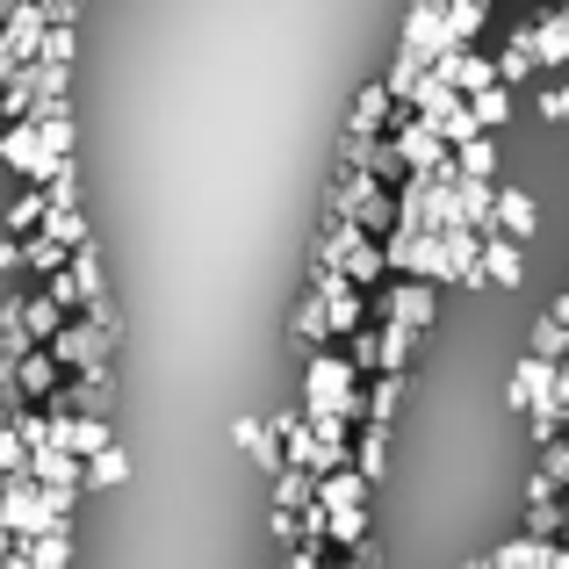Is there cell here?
<instances>
[{
	"label": "cell",
	"mask_w": 569,
	"mask_h": 569,
	"mask_svg": "<svg viewBox=\"0 0 569 569\" xmlns=\"http://www.w3.org/2000/svg\"><path fill=\"white\" fill-rule=\"evenodd\" d=\"M72 498L80 490H43L37 476H8V490H0V533L8 541H37V533L72 519Z\"/></svg>",
	"instance_id": "obj_1"
},
{
	"label": "cell",
	"mask_w": 569,
	"mask_h": 569,
	"mask_svg": "<svg viewBox=\"0 0 569 569\" xmlns=\"http://www.w3.org/2000/svg\"><path fill=\"white\" fill-rule=\"evenodd\" d=\"M303 411L310 418H325V411H339V418H353V426H368V389H361V368L347 361V353H310V368H303Z\"/></svg>",
	"instance_id": "obj_2"
},
{
	"label": "cell",
	"mask_w": 569,
	"mask_h": 569,
	"mask_svg": "<svg viewBox=\"0 0 569 569\" xmlns=\"http://www.w3.org/2000/svg\"><path fill=\"white\" fill-rule=\"evenodd\" d=\"M109 353H116V318H87V310H72V318L58 325V339H51V361L66 368V376L109 368Z\"/></svg>",
	"instance_id": "obj_3"
},
{
	"label": "cell",
	"mask_w": 569,
	"mask_h": 569,
	"mask_svg": "<svg viewBox=\"0 0 569 569\" xmlns=\"http://www.w3.org/2000/svg\"><path fill=\"white\" fill-rule=\"evenodd\" d=\"M0 167H8L14 181H37V188H43V181H51L58 167H66V159H51V152H43L37 123L22 116V123H8V130H0Z\"/></svg>",
	"instance_id": "obj_4"
},
{
	"label": "cell",
	"mask_w": 569,
	"mask_h": 569,
	"mask_svg": "<svg viewBox=\"0 0 569 569\" xmlns=\"http://www.w3.org/2000/svg\"><path fill=\"white\" fill-rule=\"evenodd\" d=\"M376 318L382 325H403V332H432V281H382L376 296Z\"/></svg>",
	"instance_id": "obj_5"
},
{
	"label": "cell",
	"mask_w": 569,
	"mask_h": 569,
	"mask_svg": "<svg viewBox=\"0 0 569 569\" xmlns=\"http://www.w3.org/2000/svg\"><path fill=\"white\" fill-rule=\"evenodd\" d=\"M389 138H397V159H403V167H411V173H440L447 159H455V144H447V138H440V130H432V123H426V116H418V109L403 116V123L389 130Z\"/></svg>",
	"instance_id": "obj_6"
},
{
	"label": "cell",
	"mask_w": 569,
	"mask_h": 569,
	"mask_svg": "<svg viewBox=\"0 0 569 569\" xmlns=\"http://www.w3.org/2000/svg\"><path fill=\"white\" fill-rule=\"evenodd\" d=\"M512 37L533 51V66H541V72H569V14L562 8H548L541 22H519Z\"/></svg>",
	"instance_id": "obj_7"
},
{
	"label": "cell",
	"mask_w": 569,
	"mask_h": 569,
	"mask_svg": "<svg viewBox=\"0 0 569 569\" xmlns=\"http://www.w3.org/2000/svg\"><path fill=\"white\" fill-rule=\"evenodd\" d=\"M403 51H418V58L461 51L455 29H447V8H426V0H411V14H403Z\"/></svg>",
	"instance_id": "obj_8"
},
{
	"label": "cell",
	"mask_w": 569,
	"mask_h": 569,
	"mask_svg": "<svg viewBox=\"0 0 569 569\" xmlns=\"http://www.w3.org/2000/svg\"><path fill=\"white\" fill-rule=\"evenodd\" d=\"M58 389H66V368L51 361V347H29L22 361H14V397L22 403H51Z\"/></svg>",
	"instance_id": "obj_9"
},
{
	"label": "cell",
	"mask_w": 569,
	"mask_h": 569,
	"mask_svg": "<svg viewBox=\"0 0 569 569\" xmlns=\"http://www.w3.org/2000/svg\"><path fill=\"white\" fill-rule=\"evenodd\" d=\"M519 281H527V246H519V238H505V231H490L483 238V289H505V296H512Z\"/></svg>",
	"instance_id": "obj_10"
},
{
	"label": "cell",
	"mask_w": 569,
	"mask_h": 569,
	"mask_svg": "<svg viewBox=\"0 0 569 569\" xmlns=\"http://www.w3.org/2000/svg\"><path fill=\"white\" fill-rule=\"evenodd\" d=\"M556 382H562V361H541V353H527V361L512 368V382H505V403H512V411H533V403H541Z\"/></svg>",
	"instance_id": "obj_11"
},
{
	"label": "cell",
	"mask_w": 569,
	"mask_h": 569,
	"mask_svg": "<svg viewBox=\"0 0 569 569\" xmlns=\"http://www.w3.org/2000/svg\"><path fill=\"white\" fill-rule=\"evenodd\" d=\"M432 72H440V80L455 87V94H476V87H490V80H498V58H483V51H469V43H461V51L432 58Z\"/></svg>",
	"instance_id": "obj_12"
},
{
	"label": "cell",
	"mask_w": 569,
	"mask_h": 569,
	"mask_svg": "<svg viewBox=\"0 0 569 569\" xmlns=\"http://www.w3.org/2000/svg\"><path fill=\"white\" fill-rule=\"evenodd\" d=\"M490 231H505V238H519V246H527V238L541 231V209H533V194H527V188H498V202H490Z\"/></svg>",
	"instance_id": "obj_13"
},
{
	"label": "cell",
	"mask_w": 569,
	"mask_h": 569,
	"mask_svg": "<svg viewBox=\"0 0 569 569\" xmlns=\"http://www.w3.org/2000/svg\"><path fill=\"white\" fill-rule=\"evenodd\" d=\"M231 440L246 447V455L260 461L267 476H281V469H289V455H281V432H274V426H260V418H238V426H231Z\"/></svg>",
	"instance_id": "obj_14"
},
{
	"label": "cell",
	"mask_w": 569,
	"mask_h": 569,
	"mask_svg": "<svg viewBox=\"0 0 569 569\" xmlns=\"http://www.w3.org/2000/svg\"><path fill=\"white\" fill-rule=\"evenodd\" d=\"M347 281L353 289H382L389 281V252H382V238H353V252H347Z\"/></svg>",
	"instance_id": "obj_15"
},
{
	"label": "cell",
	"mask_w": 569,
	"mask_h": 569,
	"mask_svg": "<svg viewBox=\"0 0 569 569\" xmlns=\"http://www.w3.org/2000/svg\"><path fill=\"white\" fill-rule=\"evenodd\" d=\"M490 569H556V541H533V533L498 541V548H490Z\"/></svg>",
	"instance_id": "obj_16"
},
{
	"label": "cell",
	"mask_w": 569,
	"mask_h": 569,
	"mask_svg": "<svg viewBox=\"0 0 569 569\" xmlns=\"http://www.w3.org/2000/svg\"><path fill=\"white\" fill-rule=\"evenodd\" d=\"M66 318H72V310L58 303L51 289H43V296H22V332L37 339V347H51V339H58V325H66Z\"/></svg>",
	"instance_id": "obj_17"
},
{
	"label": "cell",
	"mask_w": 569,
	"mask_h": 569,
	"mask_svg": "<svg viewBox=\"0 0 569 569\" xmlns=\"http://www.w3.org/2000/svg\"><path fill=\"white\" fill-rule=\"evenodd\" d=\"M43 209H51V194H43L37 181H22V194H14L8 217H0V223H8V238H37L43 231Z\"/></svg>",
	"instance_id": "obj_18"
},
{
	"label": "cell",
	"mask_w": 569,
	"mask_h": 569,
	"mask_svg": "<svg viewBox=\"0 0 569 569\" xmlns=\"http://www.w3.org/2000/svg\"><path fill=\"white\" fill-rule=\"evenodd\" d=\"M455 167L469 181H498V130H476L469 144H455Z\"/></svg>",
	"instance_id": "obj_19"
},
{
	"label": "cell",
	"mask_w": 569,
	"mask_h": 569,
	"mask_svg": "<svg viewBox=\"0 0 569 569\" xmlns=\"http://www.w3.org/2000/svg\"><path fill=\"white\" fill-rule=\"evenodd\" d=\"M389 116H397V94H389V80H376V87H361V101H353L347 130H368V138H376Z\"/></svg>",
	"instance_id": "obj_20"
},
{
	"label": "cell",
	"mask_w": 569,
	"mask_h": 569,
	"mask_svg": "<svg viewBox=\"0 0 569 569\" xmlns=\"http://www.w3.org/2000/svg\"><path fill=\"white\" fill-rule=\"evenodd\" d=\"M426 123H432V130H440V138H447V144H469V138H476V130H483V123H476V109H469V94H455V101H440V109H432V116H426Z\"/></svg>",
	"instance_id": "obj_21"
},
{
	"label": "cell",
	"mask_w": 569,
	"mask_h": 569,
	"mask_svg": "<svg viewBox=\"0 0 569 569\" xmlns=\"http://www.w3.org/2000/svg\"><path fill=\"white\" fill-rule=\"evenodd\" d=\"M353 469H361L368 483L389 476V426H361V440H353Z\"/></svg>",
	"instance_id": "obj_22"
},
{
	"label": "cell",
	"mask_w": 569,
	"mask_h": 569,
	"mask_svg": "<svg viewBox=\"0 0 569 569\" xmlns=\"http://www.w3.org/2000/svg\"><path fill=\"white\" fill-rule=\"evenodd\" d=\"M43 238H58V246H94V238H87V217H80V202H51L43 209Z\"/></svg>",
	"instance_id": "obj_23"
},
{
	"label": "cell",
	"mask_w": 569,
	"mask_h": 569,
	"mask_svg": "<svg viewBox=\"0 0 569 569\" xmlns=\"http://www.w3.org/2000/svg\"><path fill=\"white\" fill-rule=\"evenodd\" d=\"M469 109H476V123H483V130H505V123H512V87H505V80L476 87V94H469Z\"/></svg>",
	"instance_id": "obj_24"
},
{
	"label": "cell",
	"mask_w": 569,
	"mask_h": 569,
	"mask_svg": "<svg viewBox=\"0 0 569 569\" xmlns=\"http://www.w3.org/2000/svg\"><path fill=\"white\" fill-rule=\"evenodd\" d=\"M274 505H281V512H303V505H318V476L289 461V469L274 476Z\"/></svg>",
	"instance_id": "obj_25"
},
{
	"label": "cell",
	"mask_w": 569,
	"mask_h": 569,
	"mask_svg": "<svg viewBox=\"0 0 569 569\" xmlns=\"http://www.w3.org/2000/svg\"><path fill=\"white\" fill-rule=\"evenodd\" d=\"M29 562L37 569H72V519L51 527V533H37V541H29Z\"/></svg>",
	"instance_id": "obj_26"
},
{
	"label": "cell",
	"mask_w": 569,
	"mask_h": 569,
	"mask_svg": "<svg viewBox=\"0 0 569 569\" xmlns=\"http://www.w3.org/2000/svg\"><path fill=\"white\" fill-rule=\"evenodd\" d=\"M66 260H72V252L58 246V238H43V231H37V238H22V274H43V281H51Z\"/></svg>",
	"instance_id": "obj_27"
},
{
	"label": "cell",
	"mask_w": 569,
	"mask_h": 569,
	"mask_svg": "<svg viewBox=\"0 0 569 569\" xmlns=\"http://www.w3.org/2000/svg\"><path fill=\"white\" fill-rule=\"evenodd\" d=\"M332 548H361L368 541V505H332V527H325Z\"/></svg>",
	"instance_id": "obj_28"
},
{
	"label": "cell",
	"mask_w": 569,
	"mask_h": 569,
	"mask_svg": "<svg viewBox=\"0 0 569 569\" xmlns=\"http://www.w3.org/2000/svg\"><path fill=\"white\" fill-rule=\"evenodd\" d=\"M490 22V0H447V29H455V43H476Z\"/></svg>",
	"instance_id": "obj_29"
},
{
	"label": "cell",
	"mask_w": 569,
	"mask_h": 569,
	"mask_svg": "<svg viewBox=\"0 0 569 569\" xmlns=\"http://www.w3.org/2000/svg\"><path fill=\"white\" fill-rule=\"evenodd\" d=\"M403 376H376L368 382V426H389V418H397V403H403Z\"/></svg>",
	"instance_id": "obj_30"
},
{
	"label": "cell",
	"mask_w": 569,
	"mask_h": 569,
	"mask_svg": "<svg viewBox=\"0 0 569 569\" xmlns=\"http://www.w3.org/2000/svg\"><path fill=\"white\" fill-rule=\"evenodd\" d=\"M116 483H130V455L123 447H101V455L87 461V490H116Z\"/></svg>",
	"instance_id": "obj_31"
},
{
	"label": "cell",
	"mask_w": 569,
	"mask_h": 569,
	"mask_svg": "<svg viewBox=\"0 0 569 569\" xmlns=\"http://www.w3.org/2000/svg\"><path fill=\"white\" fill-rule=\"evenodd\" d=\"M296 339H303L310 353H318L325 339H332V318H325V303H318V296H303V303H296Z\"/></svg>",
	"instance_id": "obj_32"
},
{
	"label": "cell",
	"mask_w": 569,
	"mask_h": 569,
	"mask_svg": "<svg viewBox=\"0 0 569 569\" xmlns=\"http://www.w3.org/2000/svg\"><path fill=\"white\" fill-rule=\"evenodd\" d=\"M426 332H403V325H382V376H403V368H411V347Z\"/></svg>",
	"instance_id": "obj_33"
},
{
	"label": "cell",
	"mask_w": 569,
	"mask_h": 569,
	"mask_svg": "<svg viewBox=\"0 0 569 569\" xmlns=\"http://www.w3.org/2000/svg\"><path fill=\"white\" fill-rule=\"evenodd\" d=\"M533 72H541V66H533V51H527V43L512 37V43H505V51H498V80H505V87H527Z\"/></svg>",
	"instance_id": "obj_34"
},
{
	"label": "cell",
	"mask_w": 569,
	"mask_h": 569,
	"mask_svg": "<svg viewBox=\"0 0 569 569\" xmlns=\"http://www.w3.org/2000/svg\"><path fill=\"white\" fill-rule=\"evenodd\" d=\"M533 353H541V361H569V325L556 318V310L533 325Z\"/></svg>",
	"instance_id": "obj_35"
},
{
	"label": "cell",
	"mask_w": 569,
	"mask_h": 569,
	"mask_svg": "<svg viewBox=\"0 0 569 569\" xmlns=\"http://www.w3.org/2000/svg\"><path fill=\"white\" fill-rule=\"evenodd\" d=\"M347 361L361 368V376H382V325L376 332H347Z\"/></svg>",
	"instance_id": "obj_36"
},
{
	"label": "cell",
	"mask_w": 569,
	"mask_h": 569,
	"mask_svg": "<svg viewBox=\"0 0 569 569\" xmlns=\"http://www.w3.org/2000/svg\"><path fill=\"white\" fill-rule=\"evenodd\" d=\"M29 123H37V138H43L51 159H72V116H29Z\"/></svg>",
	"instance_id": "obj_37"
},
{
	"label": "cell",
	"mask_w": 569,
	"mask_h": 569,
	"mask_svg": "<svg viewBox=\"0 0 569 569\" xmlns=\"http://www.w3.org/2000/svg\"><path fill=\"white\" fill-rule=\"evenodd\" d=\"M426 72H432V58H418V51H397V66H389V94L403 101L418 80H426Z\"/></svg>",
	"instance_id": "obj_38"
},
{
	"label": "cell",
	"mask_w": 569,
	"mask_h": 569,
	"mask_svg": "<svg viewBox=\"0 0 569 569\" xmlns=\"http://www.w3.org/2000/svg\"><path fill=\"white\" fill-rule=\"evenodd\" d=\"M527 533H533V541H562V498L527 505Z\"/></svg>",
	"instance_id": "obj_39"
},
{
	"label": "cell",
	"mask_w": 569,
	"mask_h": 569,
	"mask_svg": "<svg viewBox=\"0 0 569 569\" xmlns=\"http://www.w3.org/2000/svg\"><path fill=\"white\" fill-rule=\"evenodd\" d=\"M0 476H29V440L14 432V418L0 426Z\"/></svg>",
	"instance_id": "obj_40"
},
{
	"label": "cell",
	"mask_w": 569,
	"mask_h": 569,
	"mask_svg": "<svg viewBox=\"0 0 569 569\" xmlns=\"http://www.w3.org/2000/svg\"><path fill=\"white\" fill-rule=\"evenodd\" d=\"M368 173H376L382 188H397L403 173H411V167H403V159H397V138H376V159H368Z\"/></svg>",
	"instance_id": "obj_41"
},
{
	"label": "cell",
	"mask_w": 569,
	"mask_h": 569,
	"mask_svg": "<svg viewBox=\"0 0 569 569\" xmlns=\"http://www.w3.org/2000/svg\"><path fill=\"white\" fill-rule=\"evenodd\" d=\"M72 51H80V29H72V22L43 29V58H51V66H72Z\"/></svg>",
	"instance_id": "obj_42"
},
{
	"label": "cell",
	"mask_w": 569,
	"mask_h": 569,
	"mask_svg": "<svg viewBox=\"0 0 569 569\" xmlns=\"http://www.w3.org/2000/svg\"><path fill=\"white\" fill-rule=\"evenodd\" d=\"M403 101H411L418 116H432V109H440V101H455V87H447L440 72H426V80H418V87H411V94H403Z\"/></svg>",
	"instance_id": "obj_43"
},
{
	"label": "cell",
	"mask_w": 569,
	"mask_h": 569,
	"mask_svg": "<svg viewBox=\"0 0 569 569\" xmlns=\"http://www.w3.org/2000/svg\"><path fill=\"white\" fill-rule=\"evenodd\" d=\"M541 476H548V483H556L562 498H569V432H562V440H548V447H541Z\"/></svg>",
	"instance_id": "obj_44"
},
{
	"label": "cell",
	"mask_w": 569,
	"mask_h": 569,
	"mask_svg": "<svg viewBox=\"0 0 569 569\" xmlns=\"http://www.w3.org/2000/svg\"><path fill=\"white\" fill-rule=\"evenodd\" d=\"M541 116H548L556 130H569V72H562V80H556V87L541 94Z\"/></svg>",
	"instance_id": "obj_45"
},
{
	"label": "cell",
	"mask_w": 569,
	"mask_h": 569,
	"mask_svg": "<svg viewBox=\"0 0 569 569\" xmlns=\"http://www.w3.org/2000/svg\"><path fill=\"white\" fill-rule=\"evenodd\" d=\"M267 527H274V541H281V548L303 541V512H281V505H274V519H267Z\"/></svg>",
	"instance_id": "obj_46"
},
{
	"label": "cell",
	"mask_w": 569,
	"mask_h": 569,
	"mask_svg": "<svg viewBox=\"0 0 569 569\" xmlns=\"http://www.w3.org/2000/svg\"><path fill=\"white\" fill-rule=\"evenodd\" d=\"M318 562H325V548H318V541H296V548H289V562H281V569H318Z\"/></svg>",
	"instance_id": "obj_47"
},
{
	"label": "cell",
	"mask_w": 569,
	"mask_h": 569,
	"mask_svg": "<svg viewBox=\"0 0 569 569\" xmlns=\"http://www.w3.org/2000/svg\"><path fill=\"white\" fill-rule=\"evenodd\" d=\"M376 562H382V556L361 541V548H347V562H318V569H376Z\"/></svg>",
	"instance_id": "obj_48"
},
{
	"label": "cell",
	"mask_w": 569,
	"mask_h": 569,
	"mask_svg": "<svg viewBox=\"0 0 569 569\" xmlns=\"http://www.w3.org/2000/svg\"><path fill=\"white\" fill-rule=\"evenodd\" d=\"M0 274H22V238H0Z\"/></svg>",
	"instance_id": "obj_49"
},
{
	"label": "cell",
	"mask_w": 569,
	"mask_h": 569,
	"mask_svg": "<svg viewBox=\"0 0 569 569\" xmlns=\"http://www.w3.org/2000/svg\"><path fill=\"white\" fill-rule=\"evenodd\" d=\"M0 569H37V562H29V541H8V556H0Z\"/></svg>",
	"instance_id": "obj_50"
},
{
	"label": "cell",
	"mask_w": 569,
	"mask_h": 569,
	"mask_svg": "<svg viewBox=\"0 0 569 569\" xmlns=\"http://www.w3.org/2000/svg\"><path fill=\"white\" fill-rule=\"evenodd\" d=\"M548 310H556V318L569 325V289H562V296H556V303H548Z\"/></svg>",
	"instance_id": "obj_51"
},
{
	"label": "cell",
	"mask_w": 569,
	"mask_h": 569,
	"mask_svg": "<svg viewBox=\"0 0 569 569\" xmlns=\"http://www.w3.org/2000/svg\"><path fill=\"white\" fill-rule=\"evenodd\" d=\"M455 569H490V556H483V562H455Z\"/></svg>",
	"instance_id": "obj_52"
},
{
	"label": "cell",
	"mask_w": 569,
	"mask_h": 569,
	"mask_svg": "<svg viewBox=\"0 0 569 569\" xmlns=\"http://www.w3.org/2000/svg\"><path fill=\"white\" fill-rule=\"evenodd\" d=\"M426 8H447V0H426Z\"/></svg>",
	"instance_id": "obj_53"
},
{
	"label": "cell",
	"mask_w": 569,
	"mask_h": 569,
	"mask_svg": "<svg viewBox=\"0 0 569 569\" xmlns=\"http://www.w3.org/2000/svg\"><path fill=\"white\" fill-rule=\"evenodd\" d=\"M562 14H569V0H562Z\"/></svg>",
	"instance_id": "obj_54"
}]
</instances>
